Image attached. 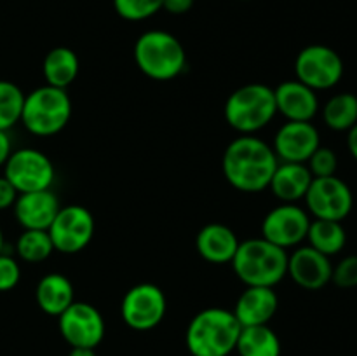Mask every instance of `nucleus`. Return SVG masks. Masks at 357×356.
Wrapping results in <instances>:
<instances>
[{
  "instance_id": "nucleus-1",
  "label": "nucleus",
  "mask_w": 357,
  "mask_h": 356,
  "mask_svg": "<svg viewBox=\"0 0 357 356\" xmlns=\"http://www.w3.org/2000/svg\"><path fill=\"white\" fill-rule=\"evenodd\" d=\"M279 159L274 149L253 135L237 136L223 152V175L241 192H261L268 188Z\"/></svg>"
},
{
  "instance_id": "nucleus-2",
  "label": "nucleus",
  "mask_w": 357,
  "mask_h": 356,
  "mask_svg": "<svg viewBox=\"0 0 357 356\" xmlns=\"http://www.w3.org/2000/svg\"><path fill=\"white\" fill-rule=\"evenodd\" d=\"M288 250L265 237L241 241L232 258V269L246 286L274 288L288 276Z\"/></svg>"
},
{
  "instance_id": "nucleus-3",
  "label": "nucleus",
  "mask_w": 357,
  "mask_h": 356,
  "mask_svg": "<svg viewBox=\"0 0 357 356\" xmlns=\"http://www.w3.org/2000/svg\"><path fill=\"white\" fill-rule=\"evenodd\" d=\"M241 328L232 311L208 307L190 320L185 344L192 356H229L236 351Z\"/></svg>"
},
{
  "instance_id": "nucleus-4",
  "label": "nucleus",
  "mask_w": 357,
  "mask_h": 356,
  "mask_svg": "<svg viewBox=\"0 0 357 356\" xmlns=\"http://www.w3.org/2000/svg\"><path fill=\"white\" fill-rule=\"evenodd\" d=\"M136 66L152 80L176 79L187 66V52L173 34L164 30H149L136 38Z\"/></svg>"
},
{
  "instance_id": "nucleus-5",
  "label": "nucleus",
  "mask_w": 357,
  "mask_h": 356,
  "mask_svg": "<svg viewBox=\"0 0 357 356\" xmlns=\"http://www.w3.org/2000/svg\"><path fill=\"white\" fill-rule=\"evenodd\" d=\"M225 121L241 135H255L267 128L278 114L274 89L267 84L251 82L241 86L227 98Z\"/></svg>"
},
{
  "instance_id": "nucleus-6",
  "label": "nucleus",
  "mask_w": 357,
  "mask_h": 356,
  "mask_svg": "<svg viewBox=\"0 0 357 356\" xmlns=\"http://www.w3.org/2000/svg\"><path fill=\"white\" fill-rule=\"evenodd\" d=\"M72 117V100L66 89L52 86H40L24 94L21 124L35 136L58 135L66 128Z\"/></svg>"
},
{
  "instance_id": "nucleus-7",
  "label": "nucleus",
  "mask_w": 357,
  "mask_h": 356,
  "mask_svg": "<svg viewBox=\"0 0 357 356\" xmlns=\"http://www.w3.org/2000/svg\"><path fill=\"white\" fill-rule=\"evenodd\" d=\"M3 177L13 184L17 194L47 191L54 184L56 170L52 161L37 149L13 150L3 164Z\"/></svg>"
},
{
  "instance_id": "nucleus-8",
  "label": "nucleus",
  "mask_w": 357,
  "mask_h": 356,
  "mask_svg": "<svg viewBox=\"0 0 357 356\" xmlns=\"http://www.w3.org/2000/svg\"><path fill=\"white\" fill-rule=\"evenodd\" d=\"M96 230L94 216L86 206H61L47 229L54 251L65 255H75L89 246Z\"/></svg>"
},
{
  "instance_id": "nucleus-9",
  "label": "nucleus",
  "mask_w": 357,
  "mask_h": 356,
  "mask_svg": "<svg viewBox=\"0 0 357 356\" xmlns=\"http://www.w3.org/2000/svg\"><path fill=\"white\" fill-rule=\"evenodd\" d=\"M296 80L310 89L326 91L337 86L344 77V61L335 49L323 44L303 47L295 59Z\"/></svg>"
},
{
  "instance_id": "nucleus-10",
  "label": "nucleus",
  "mask_w": 357,
  "mask_h": 356,
  "mask_svg": "<svg viewBox=\"0 0 357 356\" xmlns=\"http://www.w3.org/2000/svg\"><path fill=\"white\" fill-rule=\"evenodd\" d=\"M167 311L164 290L153 283L131 286L122 297L121 314L124 323L136 332H149L160 325Z\"/></svg>"
},
{
  "instance_id": "nucleus-11",
  "label": "nucleus",
  "mask_w": 357,
  "mask_h": 356,
  "mask_svg": "<svg viewBox=\"0 0 357 356\" xmlns=\"http://www.w3.org/2000/svg\"><path fill=\"white\" fill-rule=\"evenodd\" d=\"M307 209L314 218L342 222L347 218L354 206L351 187L337 175L324 178H312L305 198Z\"/></svg>"
},
{
  "instance_id": "nucleus-12",
  "label": "nucleus",
  "mask_w": 357,
  "mask_h": 356,
  "mask_svg": "<svg viewBox=\"0 0 357 356\" xmlns=\"http://www.w3.org/2000/svg\"><path fill=\"white\" fill-rule=\"evenodd\" d=\"M58 328L72 348L96 349L105 337V320L89 302H73L58 316Z\"/></svg>"
},
{
  "instance_id": "nucleus-13",
  "label": "nucleus",
  "mask_w": 357,
  "mask_h": 356,
  "mask_svg": "<svg viewBox=\"0 0 357 356\" xmlns=\"http://www.w3.org/2000/svg\"><path fill=\"white\" fill-rule=\"evenodd\" d=\"M310 216L302 206L295 202H282L265 215L261 222V237L289 250L307 239Z\"/></svg>"
},
{
  "instance_id": "nucleus-14",
  "label": "nucleus",
  "mask_w": 357,
  "mask_h": 356,
  "mask_svg": "<svg viewBox=\"0 0 357 356\" xmlns=\"http://www.w3.org/2000/svg\"><path fill=\"white\" fill-rule=\"evenodd\" d=\"M319 145V131L312 122L288 121L275 133L272 149L281 163L305 164Z\"/></svg>"
},
{
  "instance_id": "nucleus-15",
  "label": "nucleus",
  "mask_w": 357,
  "mask_h": 356,
  "mask_svg": "<svg viewBox=\"0 0 357 356\" xmlns=\"http://www.w3.org/2000/svg\"><path fill=\"white\" fill-rule=\"evenodd\" d=\"M330 257L312 246H296L288 257V276L303 290H321L331 281Z\"/></svg>"
},
{
  "instance_id": "nucleus-16",
  "label": "nucleus",
  "mask_w": 357,
  "mask_h": 356,
  "mask_svg": "<svg viewBox=\"0 0 357 356\" xmlns=\"http://www.w3.org/2000/svg\"><path fill=\"white\" fill-rule=\"evenodd\" d=\"M59 199L51 188L23 192L14 202V216L24 230H47L58 215Z\"/></svg>"
},
{
  "instance_id": "nucleus-17",
  "label": "nucleus",
  "mask_w": 357,
  "mask_h": 356,
  "mask_svg": "<svg viewBox=\"0 0 357 356\" xmlns=\"http://www.w3.org/2000/svg\"><path fill=\"white\" fill-rule=\"evenodd\" d=\"M275 107L286 121L310 122L319 112V98L300 80H284L274 89Z\"/></svg>"
},
{
  "instance_id": "nucleus-18",
  "label": "nucleus",
  "mask_w": 357,
  "mask_h": 356,
  "mask_svg": "<svg viewBox=\"0 0 357 356\" xmlns=\"http://www.w3.org/2000/svg\"><path fill=\"white\" fill-rule=\"evenodd\" d=\"M279 307V297L274 288L268 286H246L237 299L234 307V316L241 327H255V325H268L275 316Z\"/></svg>"
},
{
  "instance_id": "nucleus-19",
  "label": "nucleus",
  "mask_w": 357,
  "mask_h": 356,
  "mask_svg": "<svg viewBox=\"0 0 357 356\" xmlns=\"http://www.w3.org/2000/svg\"><path fill=\"white\" fill-rule=\"evenodd\" d=\"M239 237L223 223H208L199 230L195 248L206 262L215 265L230 264L239 248Z\"/></svg>"
},
{
  "instance_id": "nucleus-20",
  "label": "nucleus",
  "mask_w": 357,
  "mask_h": 356,
  "mask_svg": "<svg viewBox=\"0 0 357 356\" xmlns=\"http://www.w3.org/2000/svg\"><path fill=\"white\" fill-rule=\"evenodd\" d=\"M312 178L307 164L279 163L274 177L268 184V188L279 201L296 202L305 198L307 191L312 184Z\"/></svg>"
},
{
  "instance_id": "nucleus-21",
  "label": "nucleus",
  "mask_w": 357,
  "mask_h": 356,
  "mask_svg": "<svg viewBox=\"0 0 357 356\" xmlns=\"http://www.w3.org/2000/svg\"><path fill=\"white\" fill-rule=\"evenodd\" d=\"M35 300L45 314L58 318L75 302L72 281L61 272H49L37 283Z\"/></svg>"
},
{
  "instance_id": "nucleus-22",
  "label": "nucleus",
  "mask_w": 357,
  "mask_h": 356,
  "mask_svg": "<svg viewBox=\"0 0 357 356\" xmlns=\"http://www.w3.org/2000/svg\"><path fill=\"white\" fill-rule=\"evenodd\" d=\"M80 72L79 56L73 49L59 45V47L51 49L45 54L44 65H42V73L47 86L66 89L70 84L75 82Z\"/></svg>"
},
{
  "instance_id": "nucleus-23",
  "label": "nucleus",
  "mask_w": 357,
  "mask_h": 356,
  "mask_svg": "<svg viewBox=\"0 0 357 356\" xmlns=\"http://www.w3.org/2000/svg\"><path fill=\"white\" fill-rule=\"evenodd\" d=\"M236 351L239 356H281V341L268 325L243 327Z\"/></svg>"
},
{
  "instance_id": "nucleus-24",
  "label": "nucleus",
  "mask_w": 357,
  "mask_h": 356,
  "mask_svg": "<svg viewBox=\"0 0 357 356\" xmlns=\"http://www.w3.org/2000/svg\"><path fill=\"white\" fill-rule=\"evenodd\" d=\"M309 246L321 251L326 257L340 253L347 243V232H345L342 222L335 220H310L309 232H307Z\"/></svg>"
},
{
  "instance_id": "nucleus-25",
  "label": "nucleus",
  "mask_w": 357,
  "mask_h": 356,
  "mask_svg": "<svg viewBox=\"0 0 357 356\" xmlns=\"http://www.w3.org/2000/svg\"><path fill=\"white\" fill-rule=\"evenodd\" d=\"M323 121L333 131H349L357 124V96L352 93H338L326 101Z\"/></svg>"
},
{
  "instance_id": "nucleus-26",
  "label": "nucleus",
  "mask_w": 357,
  "mask_h": 356,
  "mask_svg": "<svg viewBox=\"0 0 357 356\" xmlns=\"http://www.w3.org/2000/svg\"><path fill=\"white\" fill-rule=\"evenodd\" d=\"M54 251L47 230H23L16 241V253L28 264H38L47 260Z\"/></svg>"
},
{
  "instance_id": "nucleus-27",
  "label": "nucleus",
  "mask_w": 357,
  "mask_h": 356,
  "mask_svg": "<svg viewBox=\"0 0 357 356\" xmlns=\"http://www.w3.org/2000/svg\"><path fill=\"white\" fill-rule=\"evenodd\" d=\"M24 93L10 80H0V131H9L21 121Z\"/></svg>"
},
{
  "instance_id": "nucleus-28",
  "label": "nucleus",
  "mask_w": 357,
  "mask_h": 356,
  "mask_svg": "<svg viewBox=\"0 0 357 356\" xmlns=\"http://www.w3.org/2000/svg\"><path fill=\"white\" fill-rule=\"evenodd\" d=\"M114 9L126 21H145L162 9V0H114Z\"/></svg>"
},
{
  "instance_id": "nucleus-29",
  "label": "nucleus",
  "mask_w": 357,
  "mask_h": 356,
  "mask_svg": "<svg viewBox=\"0 0 357 356\" xmlns=\"http://www.w3.org/2000/svg\"><path fill=\"white\" fill-rule=\"evenodd\" d=\"M307 168L312 173L314 178H324V177H333L337 173L338 168V157L330 147H317L316 152L309 157L307 161Z\"/></svg>"
},
{
  "instance_id": "nucleus-30",
  "label": "nucleus",
  "mask_w": 357,
  "mask_h": 356,
  "mask_svg": "<svg viewBox=\"0 0 357 356\" xmlns=\"http://www.w3.org/2000/svg\"><path fill=\"white\" fill-rule=\"evenodd\" d=\"M331 281L344 290L357 286V255L344 257L337 265H333Z\"/></svg>"
},
{
  "instance_id": "nucleus-31",
  "label": "nucleus",
  "mask_w": 357,
  "mask_h": 356,
  "mask_svg": "<svg viewBox=\"0 0 357 356\" xmlns=\"http://www.w3.org/2000/svg\"><path fill=\"white\" fill-rule=\"evenodd\" d=\"M21 279V267L17 260L6 251L0 253V292H10Z\"/></svg>"
},
{
  "instance_id": "nucleus-32",
  "label": "nucleus",
  "mask_w": 357,
  "mask_h": 356,
  "mask_svg": "<svg viewBox=\"0 0 357 356\" xmlns=\"http://www.w3.org/2000/svg\"><path fill=\"white\" fill-rule=\"evenodd\" d=\"M17 191L6 177H0V212L13 208L17 199Z\"/></svg>"
},
{
  "instance_id": "nucleus-33",
  "label": "nucleus",
  "mask_w": 357,
  "mask_h": 356,
  "mask_svg": "<svg viewBox=\"0 0 357 356\" xmlns=\"http://www.w3.org/2000/svg\"><path fill=\"white\" fill-rule=\"evenodd\" d=\"M194 0H162V9L169 14H185L192 9Z\"/></svg>"
},
{
  "instance_id": "nucleus-34",
  "label": "nucleus",
  "mask_w": 357,
  "mask_h": 356,
  "mask_svg": "<svg viewBox=\"0 0 357 356\" xmlns=\"http://www.w3.org/2000/svg\"><path fill=\"white\" fill-rule=\"evenodd\" d=\"M10 154H13V143H10L9 135L7 131H0V168H3Z\"/></svg>"
},
{
  "instance_id": "nucleus-35",
  "label": "nucleus",
  "mask_w": 357,
  "mask_h": 356,
  "mask_svg": "<svg viewBox=\"0 0 357 356\" xmlns=\"http://www.w3.org/2000/svg\"><path fill=\"white\" fill-rule=\"evenodd\" d=\"M347 149L351 156L357 161V124L352 126L347 131Z\"/></svg>"
},
{
  "instance_id": "nucleus-36",
  "label": "nucleus",
  "mask_w": 357,
  "mask_h": 356,
  "mask_svg": "<svg viewBox=\"0 0 357 356\" xmlns=\"http://www.w3.org/2000/svg\"><path fill=\"white\" fill-rule=\"evenodd\" d=\"M68 356H96V353L89 348H72Z\"/></svg>"
},
{
  "instance_id": "nucleus-37",
  "label": "nucleus",
  "mask_w": 357,
  "mask_h": 356,
  "mask_svg": "<svg viewBox=\"0 0 357 356\" xmlns=\"http://www.w3.org/2000/svg\"><path fill=\"white\" fill-rule=\"evenodd\" d=\"M3 248H6V241H3L2 229H0V253H3Z\"/></svg>"
}]
</instances>
